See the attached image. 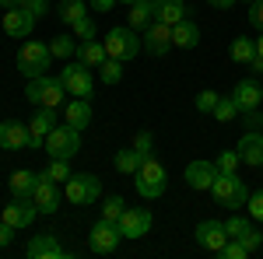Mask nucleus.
Masks as SVG:
<instances>
[{"mask_svg": "<svg viewBox=\"0 0 263 259\" xmlns=\"http://www.w3.org/2000/svg\"><path fill=\"white\" fill-rule=\"evenodd\" d=\"M228 56H232L235 63H242V67H249V60L256 56V39L235 35V39H232V46H228Z\"/></svg>", "mask_w": 263, "mask_h": 259, "instance_id": "nucleus-28", "label": "nucleus"}, {"mask_svg": "<svg viewBox=\"0 0 263 259\" xmlns=\"http://www.w3.org/2000/svg\"><path fill=\"white\" fill-rule=\"evenodd\" d=\"M99 77H102V84H120V77H123V60H109L99 67Z\"/></svg>", "mask_w": 263, "mask_h": 259, "instance_id": "nucleus-35", "label": "nucleus"}, {"mask_svg": "<svg viewBox=\"0 0 263 259\" xmlns=\"http://www.w3.org/2000/svg\"><path fill=\"white\" fill-rule=\"evenodd\" d=\"M11 238H14V228H11L7 221H0V249H4V245H11Z\"/></svg>", "mask_w": 263, "mask_h": 259, "instance_id": "nucleus-47", "label": "nucleus"}, {"mask_svg": "<svg viewBox=\"0 0 263 259\" xmlns=\"http://www.w3.org/2000/svg\"><path fill=\"white\" fill-rule=\"evenodd\" d=\"M218 91H200L197 95V112H214V105H218Z\"/></svg>", "mask_w": 263, "mask_h": 259, "instance_id": "nucleus-42", "label": "nucleus"}, {"mask_svg": "<svg viewBox=\"0 0 263 259\" xmlns=\"http://www.w3.org/2000/svg\"><path fill=\"white\" fill-rule=\"evenodd\" d=\"M144 49L151 53V56H165L168 49H172V25H165V21H151L147 28H144Z\"/></svg>", "mask_w": 263, "mask_h": 259, "instance_id": "nucleus-16", "label": "nucleus"}, {"mask_svg": "<svg viewBox=\"0 0 263 259\" xmlns=\"http://www.w3.org/2000/svg\"><path fill=\"white\" fill-rule=\"evenodd\" d=\"M249 25L263 32V0H253V4H249Z\"/></svg>", "mask_w": 263, "mask_h": 259, "instance_id": "nucleus-45", "label": "nucleus"}, {"mask_svg": "<svg viewBox=\"0 0 263 259\" xmlns=\"http://www.w3.org/2000/svg\"><path fill=\"white\" fill-rule=\"evenodd\" d=\"M0 28H4L11 39H28V35H32V28H35V18H32L21 4H14V7H4Z\"/></svg>", "mask_w": 263, "mask_h": 259, "instance_id": "nucleus-10", "label": "nucleus"}, {"mask_svg": "<svg viewBox=\"0 0 263 259\" xmlns=\"http://www.w3.org/2000/svg\"><path fill=\"white\" fill-rule=\"evenodd\" d=\"M0 4H4V7H14V4H21V0H0Z\"/></svg>", "mask_w": 263, "mask_h": 259, "instance_id": "nucleus-52", "label": "nucleus"}, {"mask_svg": "<svg viewBox=\"0 0 263 259\" xmlns=\"http://www.w3.org/2000/svg\"><path fill=\"white\" fill-rule=\"evenodd\" d=\"M249 4H253V0H249Z\"/></svg>", "mask_w": 263, "mask_h": 259, "instance_id": "nucleus-54", "label": "nucleus"}, {"mask_svg": "<svg viewBox=\"0 0 263 259\" xmlns=\"http://www.w3.org/2000/svg\"><path fill=\"white\" fill-rule=\"evenodd\" d=\"M224 242H228V231H224V221H214L207 217L197 224V245L207 249V252H221Z\"/></svg>", "mask_w": 263, "mask_h": 259, "instance_id": "nucleus-17", "label": "nucleus"}, {"mask_svg": "<svg viewBox=\"0 0 263 259\" xmlns=\"http://www.w3.org/2000/svg\"><path fill=\"white\" fill-rule=\"evenodd\" d=\"M141 154L134 151V147H123V151H116V158H112V165H116V172H123V175H137V168H141Z\"/></svg>", "mask_w": 263, "mask_h": 259, "instance_id": "nucleus-29", "label": "nucleus"}, {"mask_svg": "<svg viewBox=\"0 0 263 259\" xmlns=\"http://www.w3.org/2000/svg\"><path fill=\"white\" fill-rule=\"evenodd\" d=\"M63 95H67L63 81L60 77H49V74L32 77V81H28V88H25V98L32 102V105H49V109H60Z\"/></svg>", "mask_w": 263, "mask_h": 259, "instance_id": "nucleus-5", "label": "nucleus"}, {"mask_svg": "<svg viewBox=\"0 0 263 259\" xmlns=\"http://www.w3.org/2000/svg\"><path fill=\"white\" fill-rule=\"evenodd\" d=\"M60 81H63V88H67V95H74V98H91L95 95V77H91V70L81 60L67 63L60 70Z\"/></svg>", "mask_w": 263, "mask_h": 259, "instance_id": "nucleus-7", "label": "nucleus"}, {"mask_svg": "<svg viewBox=\"0 0 263 259\" xmlns=\"http://www.w3.org/2000/svg\"><path fill=\"white\" fill-rule=\"evenodd\" d=\"M235 151H239L242 165H249V168H260V165H263V133H260V130H246Z\"/></svg>", "mask_w": 263, "mask_h": 259, "instance_id": "nucleus-20", "label": "nucleus"}, {"mask_svg": "<svg viewBox=\"0 0 263 259\" xmlns=\"http://www.w3.org/2000/svg\"><path fill=\"white\" fill-rule=\"evenodd\" d=\"M99 196H102V179L99 175H70V179H67V200H70V203L84 207V203H95Z\"/></svg>", "mask_w": 263, "mask_h": 259, "instance_id": "nucleus-9", "label": "nucleus"}, {"mask_svg": "<svg viewBox=\"0 0 263 259\" xmlns=\"http://www.w3.org/2000/svg\"><path fill=\"white\" fill-rule=\"evenodd\" d=\"M232 98H235V105H239V116H242V112H253V109H260L263 88L256 84V77H246V81H239V84H235Z\"/></svg>", "mask_w": 263, "mask_h": 259, "instance_id": "nucleus-19", "label": "nucleus"}, {"mask_svg": "<svg viewBox=\"0 0 263 259\" xmlns=\"http://www.w3.org/2000/svg\"><path fill=\"white\" fill-rule=\"evenodd\" d=\"M39 214V207H35V200L32 196H14L7 207H4V221L18 231V228H32V221Z\"/></svg>", "mask_w": 263, "mask_h": 259, "instance_id": "nucleus-15", "label": "nucleus"}, {"mask_svg": "<svg viewBox=\"0 0 263 259\" xmlns=\"http://www.w3.org/2000/svg\"><path fill=\"white\" fill-rule=\"evenodd\" d=\"M239 242H242V245L249 249V252H256V249L263 245V231H256V228H249V231H246V235H242Z\"/></svg>", "mask_w": 263, "mask_h": 259, "instance_id": "nucleus-44", "label": "nucleus"}, {"mask_svg": "<svg viewBox=\"0 0 263 259\" xmlns=\"http://www.w3.org/2000/svg\"><path fill=\"white\" fill-rule=\"evenodd\" d=\"M246 210H249V217H253V221H263V189L249 193V200H246Z\"/></svg>", "mask_w": 263, "mask_h": 259, "instance_id": "nucleus-41", "label": "nucleus"}, {"mask_svg": "<svg viewBox=\"0 0 263 259\" xmlns=\"http://www.w3.org/2000/svg\"><path fill=\"white\" fill-rule=\"evenodd\" d=\"M0 147H4V151H21V147H28V123H18V119L0 123Z\"/></svg>", "mask_w": 263, "mask_h": 259, "instance_id": "nucleus-21", "label": "nucleus"}, {"mask_svg": "<svg viewBox=\"0 0 263 259\" xmlns=\"http://www.w3.org/2000/svg\"><path fill=\"white\" fill-rule=\"evenodd\" d=\"M211 196H214V203L221 210H239V207H246V200H249V189L239 179V172H221L214 179V186H211Z\"/></svg>", "mask_w": 263, "mask_h": 259, "instance_id": "nucleus-1", "label": "nucleus"}, {"mask_svg": "<svg viewBox=\"0 0 263 259\" xmlns=\"http://www.w3.org/2000/svg\"><path fill=\"white\" fill-rule=\"evenodd\" d=\"M218 175H221V168H218L214 161L197 158V161H190V165H186V175H182V179H186V186H190V189L207 193V189L214 186V179H218Z\"/></svg>", "mask_w": 263, "mask_h": 259, "instance_id": "nucleus-11", "label": "nucleus"}, {"mask_svg": "<svg viewBox=\"0 0 263 259\" xmlns=\"http://www.w3.org/2000/svg\"><path fill=\"white\" fill-rule=\"evenodd\" d=\"M88 14V4L84 0H60V21L63 25H74Z\"/></svg>", "mask_w": 263, "mask_h": 259, "instance_id": "nucleus-30", "label": "nucleus"}, {"mask_svg": "<svg viewBox=\"0 0 263 259\" xmlns=\"http://www.w3.org/2000/svg\"><path fill=\"white\" fill-rule=\"evenodd\" d=\"M53 126H57V109H49V105H35V116L28 119V147L32 151H39L46 137L53 133Z\"/></svg>", "mask_w": 263, "mask_h": 259, "instance_id": "nucleus-8", "label": "nucleus"}, {"mask_svg": "<svg viewBox=\"0 0 263 259\" xmlns=\"http://www.w3.org/2000/svg\"><path fill=\"white\" fill-rule=\"evenodd\" d=\"M49 60H53V49H49V42H39V39H28L25 46L18 49V70L25 77H42L46 70H49Z\"/></svg>", "mask_w": 263, "mask_h": 259, "instance_id": "nucleus-2", "label": "nucleus"}, {"mask_svg": "<svg viewBox=\"0 0 263 259\" xmlns=\"http://www.w3.org/2000/svg\"><path fill=\"white\" fill-rule=\"evenodd\" d=\"M218 256H224V259H246V256H253V252H249V249H246L239 238H228V242H224V249L218 252Z\"/></svg>", "mask_w": 263, "mask_h": 259, "instance_id": "nucleus-39", "label": "nucleus"}, {"mask_svg": "<svg viewBox=\"0 0 263 259\" xmlns=\"http://www.w3.org/2000/svg\"><path fill=\"white\" fill-rule=\"evenodd\" d=\"M116 228H120L123 238H144V235L151 231V210H144V207H126L123 217L116 221Z\"/></svg>", "mask_w": 263, "mask_h": 259, "instance_id": "nucleus-13", "label": "nucleus"}, {"mask_svg": "<svg viewBox=\"0 0 263 259\" xmlns=\"http://www.w3.org/2000/svg\"><path fill=\"white\" fill-rule=\"evenodd\" d=\"M126 21H130V28L144 32V28L155 21V7H151V0H134V4H130V14H126Z\"/></svg>", "mask_w": 263, "mask_h": 259, "instance_id": "nucleus-27", "label": "nucleus"}, {"mask_svg": "<svg viewBox=\"0 0 263 259\" xmlns=\"http://www.w3.org/2000/svg\"><path fill=\"white\" fill-rule=\"evenodd\" d=\"M42 175H49L53 182H67L74 172H70V161H67V158H49V165H46Z\"/></svg>", "mask_w": 263, "mask_h": 259, "instance_id": "nucleus-33", "label": "nucleus"}, {"mask_svg": "<svg viewBox=\"0 0 263 259\" xmlns=\"http://www.w3.org/2000/svg\"><path fill=\"white\" fill-rule=\"evenodd\" d=\"M70 28H74V39H95V18H91V14H84L81 21H74Z\"/></svg>", "mask_w": 263, "mask_h": 259, "instance_id": "nucleus-40", "label": "nucleus"}, {"mask_svg": "<svg viewBox=\"0 0 263 259\" xmlns=\"http://www.w3.org/2000/svg\"><path fill=\"white\" fill-rule=\"evenodd\" d=\"M218 123H232L235 116H239V105H235V98L232 95H221L218 98V105H214V112H211Z\"/></svg>", "mask_w": 263, "mask_h": 259, "instance_id": "nucleus-32", "label": "nucleus"}, {"mask_svg": "<svg viewBox=\"0 0 263 259\" xmlns=\"http://www.w3.org/2000/svg\"><path fill=\"white\" fill-rule=\"evenodd\" d=\"M120 4H134V0H120Z\"/></svg>", "mask_w": 263, "mask_h": 259, "instance_id": "nucleus-53", "label": "nucleus"}, {"mask_svg": "<svg viewBox=\"0 0 263 259\" xmlns=\"http://www.w3.org/2000/svg\"><path fill=\"white\" fill-rule=\"evenodd\" d=\"M7 182H11V196H32V193H35V182H39V172L18 168Z\"/></svg>", "mask_w": 263, "mask_h": 259, "instance_id": "nucleus-26", "label": "nucleus"}, {"mask_svg": "<svg viewBox=\"0 0 263 259\" xmlns=\"http://www.w3.org/2000/svg\"><path fill=\"white\" fill-rule=\"evenodd\" d=\"M116 4H120V0H91V11H95V14H105V11H112Z\"/></svg>", "mask_w": 263, "mask_h": 259, "instance_id": "nucleus-48", "label": "nucleus"}, {"mask_svg": "<svg viewBox=\"0 0 263 259\" xmlns=\"http://www.w3.org/2000/svg\"><path fill=\"white\" fill-rule=\"evenodd\" d=\"M102 46H105V53L112 56V60H134L137 53L144 49V42H141V35H137V28H112L105 39H102Z\"/></svg>", "mask_w": 263, "mask_h": 259, "instance_id": "nucleus-6", "label": "nucleus"}, {"mask_svg": "<svg viewBox=\"0 0 263 259\" xmlns=\"http://www.w3.org/2000/svg\"><path fill=\"white\" fill-rule=\"evenodd\" d=\"M49 49H53V56L70 60V56H78V39L74 35H57V39L49 42Z\"/></svg>", "mask_w": 263, "mask_h": 259, "instance_id": "nucleus-31", "label": "nucleus"}, {"mask_svg": "<svg viewBox=\"0 0 263 259\" xmlns=\"http://www.w3.org/2000/svg\"><path fill=\"white\" fill-rule=\"evenodd\" d=\"M256 53L263 56V32H260V39H256Z\"/></svg>", "mask_w": 263, "mask_h": 259, "instance_id": "nucleus-51", "label": "nucleus"}, {"mask_svg": "<svg viewBox=\"0 0 263 259\" xmlns=\"http://www.w3.org/2000/svg\"><path fill=\"white\" fill-rule=\"evenodd\" d=\"M155 7V21H165V25H179L186 18V0H151Z\"/></svg>", "mask_w": 263, "mask_h": 259, "instance_id": "nucleus-23", "label": "nucleus"}, {"mask_svg": "<svg viewBox=\"0 0 263 259\" xmlns=\"http://www.w3.org/2000/svg\"><path fill=\"white\" fill-rule=\"evenodd\" d=\"M28 259H63L67 256V249L60 245V238L53 235V231H39L35 238L28 242Z\"/></svg>", "mask_w": 263, "mask_h": 259, "instance_id": "nucleus-18", "label": "nucleus"}, {"mask_svg": "<svg viewBox=\"0 0 263 259\" xmlns=\"http://www.w3.org/2000/svg\"><path fill=\"white\" fill-rule=\"evenodd\" d=\"M74 60H81L84 67H102V63L109 60V53H105V46L95 39H78V56Z\"/></svg>", "mask_w": 263, "mask_h": 259, "instance_id": "nucleus-25", "label": "nucleus"}, {"mask_svg": "<svg viewBox=\"0 0 263 259\" xmlns=\"http://www.w3.org/2000/svg\"><path fill=\"white\" fill-rule=\"evenodd\" d=\"M260 133H263V130H260Z\"/></svg>", "mask_w": 263, "mask_h": 259, "instance_id": "nucleus-55", "label": "nucleus"}, {"mask_svg": "<svg viewBox=\"0 0 263 259\" xmlns=\"http://www.w3.org/2000/svg\"><path fill=\"white\" fill-rule=\"evenodd\" d=\"M32 200H35L39 214H57V210H60V203H63L60 182H53L49 175H42V172H39V182H35V193H32Z\"/></svg>", "mask_w": 263, "mask_h": 259, "instance_id": "nucleus-14", "label": "nucleus"}, {"mask_svg": "<svg viewBox=\"0 0 263 259\" xmlns=\"http://www.w3.org/2000/svg\"><path fill=\"white\" fill-rule=\"evenodd\" d=\"M214 165H218L221 172H239V165H242V158H239V151H221V154L214 158Z\"/></svg>", "mask_w": 263, "mask_h": 259, "instance_id": "nucleus-38", "label": "nucleus"}, {"mask_svg": "<svg viewBox=\"0 0 263 259\" xmlns=\"http://www.w3.org/2000/svg\"><path fill=\"white\" fill-rule=\"evenodd\" d=\"M21 7L39 21V18H46V11H49V0H21Z\"/></svg>", "mask_w": 263, "mask_h": 259, "instance_id": "nucleus-43", "label": "nucleus"}, {"mask_svg": "<svg viewBox=\"0 0 263 259\" xmlns=\"http://www.w3.org/2000/svg\"><path fill=\"white\" fill-rule=\"evenodd\" d=\"M151 147H155V133H151V130H137V137H134V151H137L141 158H147Z\"/></svg>", "mask_w": 263, "mask_h": 259, "instance_id": "nucleus-37", "label": "nucleus"}, {"mask_svg": "<svg viewBox=\"0 0 263 259\" xmlns=\"http://www.w3.org/2000/svg\"><path fill=\"white\" fill-rule=\"evenodd\" d=\"M242 119H246V130H263V116L253 109V112H242Z\"/></svg>", "mask_w": 263, "mask_h": 259, "instance_id": "nucleus-46", "label": "nucleus"}, {"mask_svg": "<svg viewBox=\"0 0 263 259\" xmlns=\"http://www.w3.org/2000/svg\"><path fill=\"white\" fill-rule=\"evenodd\" d=\"M165 186H168V172H165V165L155 154H147L141 161V168H137V193L144 200H158L165 193Z\"/></svg>", "mask_w": 263, "mask_h": 259, "instance_id": "nucleus-3", "label": "nucleus"}, {"mask_svg": "<svg viewBox=\"0 0 263 259\" xmlns=\"http://www.w3.org/2000/svg\"><path fill=\"white\" fill-rule=\"evenodd\" d=\"M42 151L49 154V158H74L78 151H81V130H74L70 123H57L53 126V133L46 137V144H42Z\"/></svg>", "mask_w": 263, "mask_h": 259, "instance_id": "nucleus-4", "label": "nucleus"}, {"mask_svg": "<svg viewBox=\"0 0 263 259\" xmlns=\"http://www.w3.org/2000/svg\"><path fill=\"white\" fill-rule=\"evenodd\" d=\"M123 210H126L123 196H109L105 203H102V217H105V221H112V224H116V221L123 217Z\"/></svg>", "mask_w": 263, "mask_h": 259, "instance_id": "nucleus-36", "label": "nucleus"}, {"mask_svg": "<svg viewBox=\"0 0 263 259\" xmlns=\"http://www.w3.org/2000/svg\"><path fill=\"white\" fill-rule=\"evenodd\" d=\"M120 228L112 224V221H95V228H91V235H88V245H91V252H99V256H109V252H116V245H120Z\"/></svg>", "mask_w": 263, "mask_h": 259, "instance_id": "nucleus-12", "label": "nucleus"}, {"mask_svg": "<svg viewBox=\"0 0 263 259\" xmlns=\"http://www.w3.org/2000/svg\"><path fill=\"white\" fill-rule=\"evenodd\" d=\"M249 228H253V224H249V217H242L239 210H232V217L224 221V231H228V238H242Z\"/></svg>", "mask_w": 263, "mask_h": 259, "instance_id": "nucleus-34", "label": "nucleus"}, {"mask_svg": "<svg viewBox=\"0 0 263 259\" xmlns=\"http://www.w3.org/2000/svg\"><path fill=\"white\" fill-rule=\"evenodd\" d=\"M211 7H218V11H228V7H235V0H207Z\"/></svg>", "mask_w": 263, "mask_h": 259, "instance_id": "nucleus-50", "label": "nucleus"}, {"mask_svg": "<svg viewBox=\"0 0 263 259\" xmlns=\"http://www.w3.org/2000/svg\"><path fill=\"white\" fill-rule=\"evenodd\" d=\"M63 116H67V123L74 130H88L91 126V98H70Z\"/></svg>", "mask_w": 263, "mask_h": 259, "instance_id": "nucleus-24", "label": "nucleus"}, {"mask_svg": "<svg viewBox=\"0 0 263 259\" xmlns=\"http://www.w3.org/2000/svg\"><path fill=\"white\" fill-rule=\"evenodd\" d=\"M172 46L176 49H197L200 46V25L190 18H182L179 25H172Z\"/></svg>", "mask_w": 263, "mask_h": 259, "instance_id": "nucleus-22", "label": "nucleus"}, {"mask_svg": "<svg viewBox=\"0 0 263 259\" xmlns=\"http://www.w3.org/2000/svg\"><path fill=\"white\" fill-rule=\"evenodd\" d=\"M249 74H253V77H260V74H263V56H260V53L249 60Z\"/></svg>", "mask_w": 263, "mask_h": 259, "instance_id": "nucleus-49", "label": "nucleus"}]
</instances>
